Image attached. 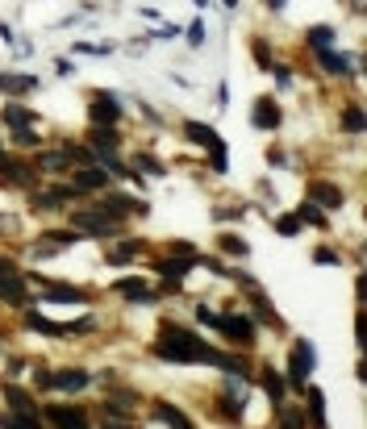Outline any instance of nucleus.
Returning a JSON list of instances; mask_svg holds the SVG:
<instances>
[{"mask_svg": "<svg viewBox=\"0 0 367 429\" xmlns=\"http://www.w3.org/2000/svg\"><path fill=\"white\" fill-rule=\"evenodd\" d=\"M155 355H159V359H171V363H213V367H226V371H238V375H242V359H230V355H221V350L205 346L201 338H192L188 330H175V325L163 330V338L155 342Z\"/></svg>", "mask_w": 367, "mask_h": 429, "instance_id": "nucleus-1", "label": "nucleus"}, {"mask_svg": "<svg viewBox=\"0 0 367 429\" xmlns=\"http://www.w3.org/2000/svg\"><path fill=\"white\" fill-rule=\"evenodd\" d=\"M184 133H188L192 142L209 146V150H213V167H217V171H226V142H221V138H217L209 125H201V121H188V125H184Z\"/></svg>", "mask_w": 367, "mask_h": 429, "instance_id": "nucleus-2", "label": "nucleus"}, {"mask_svg": "<svg viewBox=\"0 0 367 429\" xmlns=\"http://www.w3.org/2000/svg\"><path fill=\"white\" fill-rule=\"evenodd\" d=\"M309 371H313V346H309V342H297V346H292V375H288V384H292L297 392H305Z\"/></svg>", "mask_w": 367, "mask_h": 429, "instance_id": "nucleus-3", "label": "nucleus"}, {"mask_svg": "<svg viewBox=\"0 0 367 429\" xmlns=\"http://www.w3.org/2000/svg\"><path fill=\"white\" fill-rule=\"evenodd\" d=\"M0 300H8V305H21V300H25V284H21V275H17V267L4 263V259H0Z\"/></svg>", "mask_w": 367, "mask_h": 429, "instance_id": "nucleus-4", "label": "nucleus"}, {"mask_svg": "<svg viewBox=\"0 0 367 429\" xmlns=\"http://www.w3.org/2000/svg\"><path fill=\"white\" fill-rule=\"evenodd\" d=\"M217 330H221L226 338H234V342H251V338H255V325H251L242 313H221V317H217Z\"/></svg>", "mask_w": 367, "mask_h": 429, "instance_id": "nucleus-5", "label": "nucleus"}, {"mask_svg": "<svg viewBox=\"0 0 367 429\" xmlns=\"http://www.w3.org/2000/svg\"><path fill=\"white\" fill-rule=\"evenodd\" d=\"M71 221L84 234H117V217H109V213H75Z\"/></svg>", "mask_w": 367, "mask_h": 429, "instance_id": "nucleus-6", "label": "nucleus"}, {"mask_svg": "<svg viewBox=\"0 0 367 429\" xmlns=\"http://www.w3.org/2000/svg\"><path fill=\"white\" fill-rule=\"evenodd\" d=\"M46 417H50V426H54V429H88L84 413H79V409H67V405L46 409Z\"/></svg>", "mask_w": 367, "mask_h": 429, "instance_id": "nucleus-7", "label": "nucleus"}, {"mask_svg": "<svg viewBox=\"0 0 367 429\" xmlns=\"http://www.w3.org/2000/svg\"><path fill=\"white\" fill-rule=\"evenodd\" d=\"M309 196H313V204H322V209H343V188H334V184H326V179L309 184Z\"/></svg>", "mask_w": 367, "mask_h": 429, "instance_id": "nucleus-8", "label": "nucleus"}, {"mask_svg": "<svg viewBox=\"0 0 367 429\" xmlns=\"http://www.w3.org/2000/svg\"><path fill=\"white\" fill-rule=\"evenodd\" d=\"M0 392H4V400H8V409H13V413H25V417H38V405L29 400V392H21L17 384H0Z\"/></svg>", "mask_w": 367, "mask_h": 429, "instance_id": "nucleus-9", "label": "nucleus"}, {"mask_svg": "<svg viewBox=\"0 0 367 429\" xmlns=\"http://www.w3.org/2000/svg\"><path fill=\"white\" fill-rule=\"evenodd\" d=\"M33 284H42V288H46V296H50V300H63V305H84V300H88L79 288H63L58 280H33Z\"/></svg>", "mask_w": 367, "mask_h": 429, "instance_id": "nucleus-10", "label": "nucleus"}, {"mask_svg": "<svg viewBox=\"0 0 367 429\" xmlns=\"http://www.w3.org/2000/svg\"><path fill=\"white\" fill-rule=\"evenodd\" d=\"M117 117H121V108H117L113 96H96L92 100V121L96 125H117Z\"/></svg>", "mask_w": 367, "mask_h": 429, "instance_id": "nucleus-11", "label": "nucleus"}, {"mask_svg": "<svg viewBox=\"0 0 367 429\" xmlns=\"http://www.w3.org/2000/svg\"><path fill=\"white\" fill-rule=\"evenodd\" d=\"M255 125H259V129H276V125H280V104L267 100V96H259V100H255Z\"/></svg>", "mask_w": 367, "mask_h": 429, "instance_id": "nucleus-12", "label": "nucleus"}, {"mask_svg": "<svg viewBox=\"0 0 367 429\" xmlns=\"http://www.w3.org/2000/svg\"><path fill=\"white\" fill-rule=\"evenodd\" d=\"M113 179H109V171H100V167H84L79 175H75V192H96V188H109Z\"/></svg>", "mask_w": 367, "mask_h": 429, "instance_id": "nucleus-13", "label": "nucleus"}, {"mask_svg": "<svg viewBox=\"0 0 367 429\" xmlns=\"http://www.w3.org/2000/svg\"><path fill=\"white\" fill-rule=\"evenodd\" d=\"M50 388H58V392H84L88 388V371H58V375H50Z\"/></svg>", "mask_w": 367, "mask_h": 429, "instance_id": "nucleus-14", "label": "nucleus"}, {"mask_svg": "<svg viewBox=\"0 0 367 429\" xmlns=\"http://www.w3.org/2000/svg\"><path fill=\"white\" fill-rule=\"evenodd\" d=\"M33 88H38V79H33V75H8V71H0V92L21 96V92H33Z\"/></svg>", "mask_w": 367, "mask_h": 429, "instance_id": "nucleus-15", "label": "nucleus"}, {"mask_svg": "<svg viewBox=\"0 0 367 429\" xmlns=\"http://www.w3.org/2000/svg\"><path fill=\"white\" fill-rule=\"evenodd\" d=\"M313 54H318V63H322L326 71H334V75H347V71H351V67H347V58H343L334 46H318Z\"/></svg>", "mask_w": 367, "mask_h": 429, "instance_id": "nucleus-16", "label": "nucleus"}, {"mask_svg": "<svg viewBox=\"0 0 367 429\" xmlns=\"http://www.w3.org/2000/svg\"><path fill=\"white\" fill-rule=\"evenodd\" d=\"M117 292H121V296H130V300H142V305H150V300H155V292H150L142 280H121V284H117Z\"/></svg>", "mask_w": 367, "mask_h": 429, "instance_id": "nucleus-17", "label": "nucleus"}, {"mask_svg": "<svg viewBox=\"0 0 367 429\" xmlns=\"http://www.w3.org/2000/svg\"><path fill=\"white\" fill-rule=\"evenodd\" d=\"M155 417H159L163 426H171V429H192L188 421H184V413H180V409H171V405H155Z\"/></svg>", "mask_w": 367, "mask_h": 429, "instance_id": "nucleus-18", "label": "nucleus"}, {"mask_svg": "<svg viewBox=\"0 0 367 429\" xmlns=\"http://www.w3.org/2000/svg\"><path fill=\"white\" fill-rule=\"evenodd\" d=\"M0 117H4V121H8L13 129H25V125L33 121V113H29V108H21V104H8V108H4Z\"/></svg>", "mask_w": 367, "mask_h": 429, "instance_id": "nucleus-19", "label": "nucleus"}, {"mask_svg": "<svg viewBox=\"0 0 367 429\" xmlns=\"http://www.w3.org/2000/svg\"><path fill=\"white\" fill-rule=\"evenodd\" d=\"M251 296H255V313H259V321H263V325H280V317H276V309L267 305V296H263L259 288H255Z\"/></svg>", "mask_w": 367, "mask_h": 429, "instance_id": "nucleus-20", "label": "nucleus"}, {"mask_svg": "<svg viewBox=\"0 0 367 429\" xmlns=\"http://www.w3.org/2000/svg\"><path fill=\"white\" fill-rule=\"evenodd\" d=\"M309 421L322 429L326 426V400H322V392L318 388H309Z\"/></svg>", "mask_w": 367, "mask_h": 429, "instance_id": "nucleus-21", "label": "nucleus"}, {"mask_svg": "<svg viewBox=\"0 0 367 429\" xmlns=\"http://www.w3.org/2000/svg\"><path fill=\"white\" fill-rule=\"evenodd\" d=\"M0 426L4 429H42L38 417H25V413H8V417H0Z\"/></svg>", "mask_w": 367, "mask_h": 429, "instance_id": "nucleus-22", "label": "nucleus"}, {"mask_svg": "<svg viewBox=\"0 0 367 429\" xmlns=\"http://www.w3.org/2000/svg\"><path fill=\"white\" fill-rule=\"evenodd\" d=\"M297 221H301V225L309 221V225L326 229V217H322V209H318V204H301V209H297Z\"/></svg>", "mask_w": 367, "mask_h": 429, "instance_id": "nucleus-23", "label": "nucleus"}, {"mask_svg": "<svg viewBox=\"0 0 367 429\" xmlns=\"http://www.w3.org/2000/svg\"><path fill=\"white\" fill-rule=\"evenodd\" d=\"M263 388H267V396H272V400H284V380H280L272 367L263 371Z\"/></svg>", "mask_w": 367, "mask_h": 429, "instance_id": "nucleus-24", "label": "nucleus"}, {"mask_svg": "<svg viewBox=\"0 0 367 429\" xmlns=\"http://www.w3.org/2000/svg\"><path fill=\"white\" fill-rule=\"evenodd\" d=\"M242 396H247V384H242V375H230V380H226V400H230V405H234V400L242 405Z\"/></svg>", "mask_w": 367, "mask_h": 429, "instance_id": "nucleus-25", "label": "nucleus"}, {"mask_svg": "<svg viewBox=\"0 0 367 429\" xmlns=\"http://www.w3.org/2000/svg\"><path fill=\"white\" fill-rule=\"evenodd\" d=\"M71 159H67V150H58V154H38V167H46V171H58V167H67Z\"/></svg>", "mask_w": 367, "mask_h": 429, "instance_id": "nucleus-26", "label": "nucleus"}, {"mask_svg": "<svg viewBox=\"0 0 367 429\" xmlns=\"http://www.w3.org/2000/svg\"><path fill=\"white\" fill-rule=\"evenodd\" d=\"M92 146H100V150H104V146H117V133H113V125H100V129L92 133Z\"/></svg>", "mask_w": 367, "mask_h": 429, "instance_id": "nucleus-27", "label": "nucleus"}, {"mask_svg": "<svg viewBox=\"0 0 367 429\" xmlns=\"http://www.w3.org/2000/svg\"><path fill=\"white\" fill-rule=\"evenodd\" d=\"M142 246H134V242H125V246H117V250H109V263H130L134 254H138Z\"/></svg>", "mask_w": 367, "mask_h": 429, "instance_id": "nucleus-28", "label": "nucleus"}, {"mask_svg": "<svg viewBox=\"0 0 367 429\" xmlns=\"http://www.w3.org/2000/svg\"><path fill=\"white\" fill-rule=\"evenodd\" d=\"M25 325H29V330H42V334H63V325H50V321H46V317H38V313H29V317H25Z\"/></svg>", "mask_w": 367, "mask_h": 429, "instance_id": "nucleus-29", "label": "nucleus"}, {"mask_svg": "<svg viewBox=\"0 0 367 429\" xmlns=\"http://www.w3.org/2000/svg\"><path fill=\"white\" fill-rule=\"evenodd\" d=\"M109 405H121V409H134V405H138V396H134V392H121V388H113V392H109Z\"/></svg>", "mask_w": 367, "mask_h": 429, "instance_id": "nucleus-30", "label": "nucleus"}, {"mask_svg": "<svg viewBox=\"0 0 367 429\" xmlns=\"http://www.w3.org/2000/svg\"><path fill=\"white\" fill-rule=\"evenodd\" d=\"M305 413H297V409H284L280 413V429H305V421H301Z\"/></svg>", "mask_w": 367, "mask_h": 429, "instance_id": "nucleus-31", "label": "nucleus"}, {"mask_svg": "<svg viewBox=\"0 0 367 429\" xmlns=\"http://www.w3.org/2000/svg\"><path fill=\"white\" fill-rule=\"evenodd\" d=\"M309 42H313V50H318V46H330V42H334V29H326V25H318V29L309 33Z\"/></svg>", "mask_w": 367, "mask_h": 429, "instance_id": "nucleus-32", "label": "nucleus"}, {"mask_svg": "<svg viewBox=\"0 0 367 429\" xmlns=\"http://www.w3.org/2000/svg\"><path fill=\"white\" fill-rule=\"evenodd\" d=\"M343 125H347L351 133H359V129H364V108H347V117H343Z\"/></svg>", "mask_w": 367, "mask_h": 429, "instance_id": "nucleus-33", "label": "nucleus"}, {"mask_svg": "<svg viewBox=\"0 0 367 429\" xmlns=\"http://www.w3.org/2000/svg\"><path fill=\"white\" fill-rule=\"evenodd\" d=\"M221 250L226 254H247V242L242 238H221Z\"/></svg>", "mask_w": 367, "mask_h": 429, "instance_id": "nucleus-34", "label": "nucleus"}, {"mask_svg": "<svg viewBox=\"0 0 367 429\" xmlns=\"http://www.w3.org/2000/svg\"><path fill=\"white\" fill-rule=\"evenodd\" d=\"M104 417H109V421H100V429H134L121 413H104Z\"/></svg>", "mask_w": 367, "mask_h": 429, "instance_id": "nucleus-35", "label": "nucleus"}, {"mask_svg": "<svg viewBox=\"0 0 367 429\" xmlns=\"http://www.w3.org/2000/svg\"><path fill=\"white\" fill-rule=\"evenodd\" d=\"M276 229H280L284 238H292V234L301 229V221H297V217H280V225H276Z\"/></svg>", "mask_w": 367, "mask_h": 429, "instance_id": "nucleus-36", "label": "nucleus"}, {"mask_svg": "<svg viewBox=\"0 0 367 429\" xmlns=\"http://www.w3.org/2000/svg\"><path fill=\"white\" fill-rule=\"evenodd\" d=\"M313 259H318L322 267H330V263H338V254H334L330 246H318V254H313Z\"/></svg>", "mask_w": 367, "mask_h": 429, "instance_id": "nucleus-37", "label": "nucleus"}, {"mask_svg": "<svg viewBox=\"0 0 367 429\" xmlns=\"http://www.w3.org/2000/svg\"><path fill=\"white\" fill-rule=\"evenodd\" d=\"M188 42H192V46H201V42H205V25H201V21H192V29H188Z\"/></svg>", "mask_w": 367, "mask_h": 429, "instance_id": "nucleus-38", "label": "nucleus"}, {"mask_svg": "<svg viewBox=\"0 0 367 429\" xmlns=\"http://www.w3.org/2000/svg\"><path fill=\"white\" fill-rule=\"evenodd\" d=\"M255 58H259V67H272V54H267L263 42H255Z\"/></svg>", "mask_w": 367, "mask_h": 429, "instance_id": "nucleus-39", "label": "nucleus"}, {"mask_svg": "<svg viewBox=\"0 0 367 429\" xmlns=\"http://www.w3.org/2000/svg\"><path fill=\"white\" fill-rule=\"evenodd\" d=\"M196 317H201L205 325H213V330H217V313H213V309H205V305H201V309H196Z\"/></svg>", "mask_w": 367, "mask_h": 429, "instance_id": "nucleus-40", "label": "nucleus"}, {"mask_svg": "<svg viewBox=\"0 0 367 429\" xmlns=\"http://www.w3.org/2000/svg\"><path fill=\"white\" fill-rule=\"evenodd\" d=\"M17 142H21V146H33V142H38V133H33V129H17Z\"/></svg>", "mask_w": 367, "mask_h": 429, "instance_id": "nucleus-41", "label": "nucleus"}, {"mask_svg": "<svg viewBox=\"0 0 367 429\" xmlns=\"http://www.w3.org/2000/svg\"><path fill=\"white\" fill-rule=\"evenodd\" d=\"M33 384H38V388H50V371H33Z\"/></svg>", "mask_w": 367, "mask_h": 429, "instance_id": "nucleus-42", "label": "nucleus"}, {"mask_svg": "<svg viewBox=\"0 0 367 429\" xmlns=\"http://www.w3.org/2000/svg\"><path fill=\"white\" fill-rule=\"evenodd\" d=\"M0 167H4V150H0Z\"/></svg>", "mask_w": 367, "mask_h": 429, "instance_id": "nucleus-43", "label": "nucleus"}]
</instances>
